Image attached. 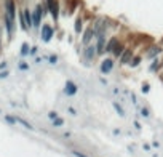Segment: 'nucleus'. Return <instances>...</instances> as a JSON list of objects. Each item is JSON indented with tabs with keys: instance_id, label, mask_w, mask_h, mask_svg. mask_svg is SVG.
I'll list each match as a JSON object with an SVG mask.
<instances>
[{
	"instance_id": "nucleus-17",
	"label": "nucleus",
	"mask_w": 163,
	"mask_h": 157,
	"mask_svg": "<svg viewBox=\"0 0 163 157\" xmlns=\"http://www.w3.org/2000/svg\"><path fill=\"white\" fill-rule=\"evenodd\" d=\"M112 106L115 108V111H117V114L120 115V117H125V111H123V108L120 106V103L118 101H112Z\"/></svg>"
},
{
	"instance_id": "nucleus-3",
	"label": "nucleus",
	"mask_w": 163,
	"mask_h": 157,
	"mask_svg": "<svg viewBox=\"0 0 163 157\" xmlns=\"http://www.w3.org/2000/svg\"><path fill=\"white\" fill-rule=\"evenodd\" d=\"M53 35H55V27L50 26V24H43L42 26V34H40V37H42L43 42L48 43L50 40L53 38Z\"/></svg>"
},
{
	"instance_id": "nucleus-26",
	"label": "nucleus",
	"mask_w": 163,
	"mask_h": 157,
	"mask_svg": "<svg viewBox=\"0 0 163 157\" xmlns=\"http://www.w3.org/2000/svg\"><path fill=\"white\" fill-rule=\"evenodd\" d=\"M139 112H141V115H144V117H150V112L147 108H139Z\"/></svg>"
},
{
	"instance_id": "nucleus-10",
	"label": "nucleus",
	"mask_w": 163,
	"mask_h": 157,
	"mask_svg": "<svg viewBox=\"0 0 163 157\" xmlns=\"http://www.w3.org/2000/svg\"><path fill=\"white\" fill-rule=\"evenodd\" d=\"M158 53H162V47L153 45V47H150V48L147 50V58H150V60H155Z\"/></svg>"
},
{
	"instance_id": "nucleus-16",
	"label": "nucleus",
	"mask_w": 163,
	"mask_h": 157,
	"mask_svg": "<svg viewBox=\"0 0 163 157\" xmlns=\"http://www.w3.org/2000/svg\"><path fill=\"white\" fill-rule=\"evenodd\" d=\"M123 51H125V45H123V43H118V45L115 47V50L112 51V56H115V58H120Z\"/></svg>"
},
{
	"instance_id": "nucleus-8",
	"label": "nucleus",
	"mask_w": 163,
	"mask_h": 157,
	"mask_svg": "<svg viewBox=\"0 0 163 157\" xmlns=\"http://www.w3.org/2000/svg\"><path fill=\"white\" fill-rule=\"evenodd\" d=\"M94 37V31H93V27H88L87 31H83V35H82V42H83V45H90V42H91V38Z\"/></svg>"
},
{
	"instance_id": "nucleus-5",
	"label": "nucleus",
	"mask_w": 163,
	"mask_h": 157,
	"mask_svg": "<svg viewBox=\"0 0 163 157\" xmlns=\"http://www.w3.org/2000/svg\"><path fill=\"white\" fill-rule=\"evenodd\" d=\"M5 11H7V16L14 19L16 18V7H14V2L13 0H5Z\"/></svg>"
},
{
	"instance_id": "nucleus-11",
	"label": "nucleus",
	"mask_w": 163,
	"mask_h": 157,
	"mask_svg": "<svg viewBox=\"0 0 163 157\" xmlns=\"http://www.w3.org/2000/svg\"><path fill=\"white\" fill-rule=\"evenodd\" d=\"M131 58H133V51L131 50H125V51L121 53V56H120V63L121 64H130Z\"/></svg>"
},
{
	"instance_id": "nucleus-29",
	"label": "nucleus",
	"mask_w": 163,
	"mask_h": 157,
	"mask_svg": "<svg viewBox=\"0 0 163 157\" xmlns=\"http://www.w3.org/2000/svg\"><path fill=\"white\" fill-rule=\"evenodd\" d=\"M67 112H69L70 115H77V111H75V108H72V106H70V108L67 109Z\"/></svg>"
},
{
	"instance_id": "nucleus-1",
	"label": "nucleus",
	"mask_w": 163,
	"mask_h": 157,
	"mask_svg": "<svg viewBox=\"0 0 163 157\" xmlns=\"http://www.w3.org/2000/svg\"><path fill=\"white\" fill-rule=\"evenodd\" d=\"M59 10H61V7H59L58 0H46L45 7H43V11L51 14L56 23H58V18H59Z\"/></svg>"
},
{
	"instance_id": "nucleus-35",
	"label": "nucleus",
	"mask_w": 163,
	"mask_h": 157,
	"mask_svg": "<svg viewBox=\"0 0 163 157\" xmlns=\"http://www.w3.org/2000/svg\"><path fill=\"white\" fill-rule=\"evenodd\" d=\"M3 67H7V63H5V61L3 63H0V69H3Z\"/></svg>"
},
{
	"instance_id": "nucleus-22",
	"label": "nucleus",
	"mask_w": 163,
	"mask_h": 157,
	"mask_svg": "<svg viewBox=\"0 0 163 157\" xmlns=\"http://www.w3.org/2000/svg\"><path fill=\"white\" fill-rule=\"evenodd\" d=\"M64 123H66V122H64V119H63V117H58V119H55V120H53V127H63Z\"/></svg>"
},
{
	"instance_id": "nucleus-25",
	"label": "nucleus",
	"mask_w": 163,
	"mask_h": 157,
	"mask_svg": "<svg viewBox=\"0 0 163 157\" xmlns=\"http://www.w3.org/2000/svg\"><path fill=\"white\" fill-rule=\"evenodd\" d=\"M46 60H48L50 64H56V63H58V56H56V55H50Z\"/></svg>"
},
{
	"instance_id": "nucleus-15",
	"label": "nucleus",
	"mask_w": 163,
	"mask_h": 157,
	"mask_svg": "<svg viewBox=\"0 0 163 157\" xmlns=\"http://www.w3.org/2000/svg\"><path fill=\"white\" fill-rule=\"evenodd\" d=\"M74 31H75L77 34H82V32H83V21H82V18H77V19H75Z\"/></svg>"
},
{
	"instance_id": "nucleus-19",
	"label": "nucleus",
	"mask_w": 163,
	"mask_h": 157,
	"mask_svg": "<svg viewBox=\"0 0 163 157\" xmlns=\"http://www.w3.org/2000/svg\"><path fill=\"white\" fill-rule=\"evenodd\" d=\"M16 122H18V123H21V125H23V127H26V128H27V130H34V127H32V125H31V123H29V122H27V120H24V119H21V117H16Z\"/></svg>"
},
{
	"instance_id": "nucleus-6",
	"label": "nucleus",
	"mask_w": 163,
	"mask_h": 157,
	"mask_svg": "<svg viewBox=\"0 0 163 157\" xmlns=\"http://www.w3.org/2000/svg\"><path fill=\"white\" fill-rule=\"evenodd\" d=\"M77 84L72 80H67L66 85H64V95H67V96H74V95L77 93Z\"/></svg>"
},
{
	"instance_id": "nucleus-2",
	"label": "nucleus",
	"mask_w": 163,
	"mask_h": 157,
	"mask_svg": "<svg viewBox=\"0 0 163 157\" xmlns=\"http://www.w3.org/2000/svg\"><path fill=\"white\" fill-rule=\"evenodd\" d=\"M43 14H45V11H43V7L42 5H37L34 10V13H32V23H34V27H40V24H42V18Z\"/></svg>"
},
{
	"instance_id": "nucleus-12",
	"label": "nucleus",
	"mask_w": 163,
	"mask_h": 157,
	"mask_svg": "<svg viewBox=\"0 0 163 157\" xmlns=\"http://www.w3.org/2000/svg\"><path fill=\"white\" fill-rule=\"evenodd\" d=\"M106 38L104 37H99L98 38V43H96V53L98 55H101L102 51H106Z\"/></svg>"
},
{
	"instance_id": "nucleus-14",
	"label": "nucleus",
	"mask_w": 163,
	"mask_h": 157,
	"mask_svg": "<svg viewBox=\"0 0 163 157\" xmlns=\"http://www.w3.org/2000/svg\"><path fill=\"white\" fill-rule=\"evenodd\" d=\"M118 43H120V42H118V40H117V38H110V40H109V42L107 43H106V51H109V53H112V51H114V50H115V47H117L118 45Z\"/></svg>"
},
{
	"instance_id": "nucleus-32",
	"label": "nucleus",
	"mask_w": 163,
	"mask_h": 157,
	"mask_svg": "<svg viewBox=\"0 0 163 157\" xmlns=\"http://www.w3.org/2000/svg\"><path fill=\"white\" fill-rule=\"evenodd\" d=\"M8 75V71H3V72H0V79H5Z\"/></svg>"
},
{
	"instance_id": "nucleus-9",
	"label": "nucleus",
	"mask_w": 163,
	"mask_h": 157,
	"mask_svg": "<svg viewBox=\"0 0 163 157\" xmlns=\"http://www.w3.org/2000/svg\"><path fill=\"white\" fill-rule=\"evenodd\" d=\"M3 21H5V27H7V32L8 35H13L14 34V19H11V18H8L7 14L3 16Z\"/></svg>"
},
{
	"instance_id": "nucleus-33",
	"label": "nucleus",
	"mask_w": 163,
	"mask_h": 157,
	"mask_svg": "<svg viewBox=\"0 0 163 157\" xmlns=\"http://www.w3.org/2000/svg\"><path fill=\"white\" fill-rule=\"evenodd\" d=\"M37 51H38V48H37V47H32V48H31V55H35Z\"/></svg>"
},
{
	"instance_id": "nucleus-21",
	"label": "nucleus",
	"mask_w": 163,
	"mask_h": 157,
	"mask_svg": "<svg viewBox=\"0 0 163 157\" xmlns=\"http://www.w3.org/2000/svg\"><path fill=\"white\" fill-rule=\"evenodd\" d=\"M31 53V48H29V43H23L21 45V56H27Z\"/></svg>"
},
{
	"instance_id": "nucleus-36",
	"label": "nucleus",
	"mask_w": 163,
	"mask_h": 157,
	"mask_svg": "<svg viewBox=\"0 0 163 157\" xmlns=\"http://www.w3.org/2000/svg\"><path fill=\"white\" fill-rule=\"evenodd\" d=\"M160 67H162V69H163V63H162V64H160Z\"/></svg>"
},
{
	"instance_id": "nucleus-34",
	"label": "nucleus",
	"mask_w": 163,
	"mask_h": 157,
	"mask_svg": "<svg viewBox=\"0 0 163 157\" xmlns=\"http://www.w3.org/2000/svg\"><path fill=\"white\" fill-rule=\"evenodd\" d=\"M63 138H66V140H69V138H70V133H69V132L63 133Z\"/></svg>"
},
{
	"instance_id": "nucleus-20",
	"label": "nucleus",
	"mask_w": 163,
	"mask_h": 157,
	"mask_svg": "<svg viewBox=\"0 0 163 157\" xmlns=\"http://www.w3.org/2000/svg\"><path fill=\"white\" fill-rule=\"evenodd\" d=\"M141 61H142L141 56H133L131 61H130V66H131V67H136V66H139V64H141Z\"/></svg>"
},
{
	"instance_id": "nucleus-4",
	"label": "nucleus",
	"mask_w": 163,
	"mask_h": 157,
	"mask_svg": "<svg viewBox=\"0 0 163 157\" xmlns=\"http://www.w3.org/2000/svg\"><path fill=\"white\" fill-rule=\"evenodd\" d=\"M112 69H114V60H112V58H106L99 66V71H101L102 75H109V74L112 72Z\"/></svg>"
},
{
	"instance_id": "nucleus-31",
	"label": "nucleus",
	"mask_w": 163,
	"mask_h": 157,
	"mask_svg": "<svg viewBox=\"0 0 163 157\" xmlns=\"http://www.w3.org/2000/svg\"><path fill=\"white\" fill-rule=\"evenodd\" d=\"M133 123H134V128H136V130H141V122H138V120H134V122H133Z\"/></svg>"
},
{
	"instance_id": "nucleus-27",
	"label": "nucleus",
	"mask_w": 163,
	"mask_h": 157,
	"mask_svg": "<svg viewBox=\"0 0 163 157\" xmlns=\"http://www.w3.org/2000/svg\"><path fill=\"white\" fill-rule=\"evenodd\" d=\"M18 67H19L21 71H27V69H29V64H27V63H24V61H21V63L18 64Z\"/></svg>"
},
{
	"instance_id": "nucleus-24",
	"label": "nucleus",
	"mask_w": 163,
	"mask_h": 157,
	"mask_svg": "<svg viewBox=\"0 0 163 157\" xmlns=\"http://www.w3.org/2000/svg\"><path fill=\"white\" fill-rule=\"evenodd\" d=\"M72 156L74 157H90V156H87V154H83V152H80V151H77V149H72Z\"/></svg>"
},
{
	"instance_id": "nucleus-30",
	"label": "nucleus",
	"mask_w": 163,
	"mask_h": 157,
	"mask_svg": "<svg viewBox=\"0 0 163 157\" xmlns=\"http://www.w3.org/2000/svg\"><path fill=\"white\" fill-rule=\"evenodd\" d=\"M48 117L51 120H55V119H58V115H56V112H48Z\"/></svg>"
},
{
	"instance_id": "nucleus-18",
	"label": "nucleus",
	"mask_w": 163,
	"mask_h": 157,
	"mask_svg": "<svg viewBox=\"0 0 163 157\" xmlns=\"http://www.w3.org/2000/svg\"><path fill=\"white\" fill-rule=\"evenodd\" d=\"M160 64H162V63H160V60H158V58L152 60V63H150V66H149V71H150V72H155V71L160 67Z\"/></svg>"
},
{
	"instance_id": "nucleus-23",
	"label": "nucleus",
	"mask_w": 163,
	"mask_h": 157,
	"mask_svg": "<svg viewBox=\"0 0 163 157\" xmlns=\"http://www.w3.org/2000/svg\"><path fill=\"white\" fill-rule=\"evenodd\" d=\"M5 120H7L8 123H10V125H14V123H16V117H13V115H5Z\"/></svg>"
},
{
	"instance_id": "nucleus-13",
	"label": "nucleus",
	"mask_w": 163,
	"mask_h": 157,
	"mask_svg": "<svg viewBox=\"0 0 163 157\" xmlns=\"http://www.w3.org/2000/svg\"><path fill=\"white\" fill-rule=\"evenodd\" d=\"M23 13H24V21H26V26H27V29L34 27V23H32V13L29 10H23Z\"/></svg>"
},
{
	"instance_id": "nucleus-7",
	"label": "nucleus",
	"mask_w": 163,
	"mask_h": 157,
	"mask_svg": "<svg viewBox=\"0 0 163 157\" xmlns=\"http://www.w3.org/2000/svg\"><path fill=\"white\" fill-rule=\"evenodd\" d=\"M94 55H96V47H94V45L85 47V50H83V58H85V60L91 61L94 58Z\"/></svg>"
},
{
	"instance_id": "nucleus-28",
	"label": "nucleus",
	"mask_w": 163,
	"mask_h": 157,
	"mask_svg": "<svg viewBox=\"0 0 163 157\" xmlns=\"http://www.w3.org/2000/svg\"><path fill=\"white\" fill-rule=\"evenodd\" d=\"M149 91H150V85H149V84H144V85H142V93L147 95Z\"/></svg>"
}]
</instances>
